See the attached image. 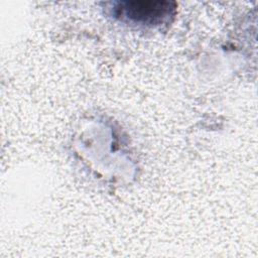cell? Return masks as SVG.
<instances>
[{"label": "cell", "mask_w": 258, "mask_h": 258, "mask_svg": "<svg viewBox=\"0 0 258 258\" xmlns=\"http://www.w3.org/2000/svg\"><path fill=\"white\" fill-rule=\"evenodd\" d=\"M115 15L143 25H158L173 16L175 3L169 1H122L114 7Z\"/></svg>", "instance_id": "cell-1"}]
</instances>
